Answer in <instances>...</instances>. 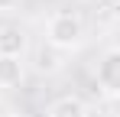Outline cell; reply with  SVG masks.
<instances>
[{
	"label": "cell",
	"mask_w": 120,
	"mask_h": 117,
	"mask_svg": "<svg viewBox=\"0 0 120 117\" xmlns=\"http://www.w3.org/2000/svg\"><path fill=\"white\" fill-rule=\"evenodd\" d=\"M88 42V29H84V20L71 10H59L52 13L45 23V46L55 49V52H78L81 46Z\"/></svg>",
	"instance_id": "cell-1"
},
{
	"label": "cell",
	"mask_w": 120,
	"mask_h": 117,
	"mask_svg": "<svg viewBox=\"0 0 120 117\" xmlns=\"http://www.w3.org/2000/svg\"><path fill=\"white\" fill-rule=\"evenodd\" d=\"M94 78H98V88L104 94H120V46H110L101 55Z\"/></svg>",
	"instance_id": "cell-2"
},
{
	"label": "cell",
	"mask_w": 120,
	"mask_h": 117,
	"mask_svg": "<svg viewBox=\"0 0 120 117\" xmlns=\"http://www.w3.org/2000/svg\"><path fill=\"white\" fill-rule=\"evenodd\" d=\"M49 117H91V107L78 94H62L49 104Z\"/></svg>",
	"instance_id": "cell-3"
},
{
	"label": "cell",
	"mask_w": 120,
	"mask_h": 117,
	"mask_svg": "<svg viewBox=\"0 0 120 117\" xmlns=\"http://www.w3.org/2000/svg\"><path fill=\"white\" fill-rule=\"evenodd\" d=\"M26 78V65L20 55H0V88H16Z\"/></svg>",
	"instance_id": "cell-4"
},
{
	"label": "cell",
	"mask_w": 120,
	"mask_h": 117,
	"mask_svg": "<svg viewBox=\"0 0 120 117\" xmlns=\"http://www.w3.org/2000/svg\"><path fill=\"white\" fill-rule=\"evenodd\" d=\"M26 46H29V39H26L23 29H16V26L0 29V55H20V58H23Z\"/></svg>",
	"instance_id": "cell-5"
},
{
	"label": "cell",
	"mask_w": 120,
	"mask_h": 117,
	"mask_svg": "<svg viewBox=\"0 0 120 117\" xmlns=\"http://www.w3.org/2000/svg\"><path fill=\"white\" fill-rule=\"evenodd\" d=\"M36 68H39V72H59V68H62L59 52H55V49H42V52H39V62H36Z\"/></svg>",
	"instance_id": "cell-6"
},
{
	"label": "cell",
	"mask_w": 120,
	"mask_h": 117,
	"mask_svg": "<svg viewBox=\"0 0 120 117\" xmlns=\"http://www.w3.org/2000/svg\"><path fill=\"white\" fill-rule=\"evenodd\" d=\"M20 7V0H0V13H13Z\"/></svg>",
	"instance_id": "cell-7"
},
{
	"label": "cell",
	"mask_w": 120,
	"mask_h": 117,
	"mask_svg": "<svg viewBox=\"0 0 120 117\" xmlns=\"http://www.w3.org/2000/svg\"><path fill=\"white\" fill-rule=\"evenodd\" d=\"M0 117H29V114H23V111H7V114H0Z\"/></svg>",
	"instance_id": "cell-8"
}]
</instances>
